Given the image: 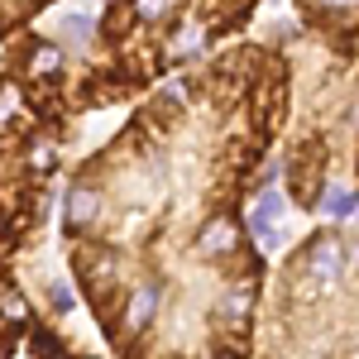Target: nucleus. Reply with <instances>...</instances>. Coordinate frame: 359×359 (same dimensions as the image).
Listing matches in <instances>:
<instances>
[{
    "label": "nucleus",
    "instance_id": "obj_2",
    "mask_svg": "<svg viewBox=\"0 0 359 359\" xmlns=\"http://www.w3.org/2000/svg\"><path fill=\"white\" fill-rule=\"evenodd\" d=\"M264 0H106L77 72V115L135 106L158 82L249 39Z\"/></svg>",
    "mask_w": 359,
    "mask_h": 359
},
{
    "label": "nucleus",
    "instance_id": "obj_6",
    "mask_svg": "<svg viewBox=\"0 0 359 359\" xmlns=\"http://www.w3.org/2000/svg\"><path fill=\"white\" fill-rule=\"evenodd\" d=\"M283 211H287V196L278 192V187H259L254 192V211H249V235H254V245L259 254L269 259V254H283Z\"/></svg>",
    "mask_w": 359,
    "mask_h": 359
},
{
    "label": "nucleus",
    "instance_id": "obj_1",
    "mask_svg": "<svg viewBox=\"0 0 359 359\" xmlns=\"http://www.w3.org/2000/svg\"><path fill=\"white\" fill-rule=\"evenodd\" d=\"M292 111V57L249 34L139 96L67 172L57 240L115 359H254L269 259L249 201Z\"/></svg>",
    "mask_w": 359,
    "mask_h": 359
},
{
    "label": "nucleus",
    "instance_id": "obj_7",
    "mask_svg": "<svg viewBox=\"0 0 359 359\" xmlns=\"http://www.w3.org/2000/svg\"><path fill=\"white\" fill-rule=\"evenodd\" d=\"M57 0H0V43L20 39L25 29L39 25V15H48Z\"/></svg>",
    "mask_w": 359,
    "mask_h": 359
},
{
    "label": "nucleus",
    "instance_id": "obj_3",
    "mask_svg": "<svg viewBox=\"0 0 359 359\" xmlns=\"http://www.w3.org/2000/svg\"><path fill=\"white\" fill-rule=\"evenodd\" d=\"M254 359H359V240L311 230L283 259L273 302L259 311Z\"/></svg>",
    "mask_w": 359,
    "mask_h": 359
},
{
    "label": "nucleus",
    "instance_id": "obj_4",
    "mask_svg": "<svg viewBox=\"0 0 359 359\" xmlns=\"http://www.w3.org/2000/svg\"><path fill=\"white\" fill-rule=\"evenodd\" d=\"M283 48L292 57V111L283 130V177L287 201L316 216L331 187L350 172L359 135V62H340L321 43H311L302 29L292 34L273 25Z\"/></svg>",
    "mask_w": 359,
    "mask_h": 359
},
{
    "label": "nucleus",
    "instance_id": "obj_8",
    "mask_svg": "<svg viewBox=\"0 0 359 359\" xmlns=\"http://www.w3.org/2000/svg\"><path fill=\"white\" fill-rule=\"evenodd\" d=\"M350 187L359 192V135H355V158H350Z\"/></svg>",
    "mask_w": 359,
    "mask_h": 359
},
{
    "label": "nucleus",
    "instance_id": "obj_5",
    "mask_svg": "<svg viewBox=\"0 0 359 359\" xmlns=\"http://www.w3.org/2000/svg\"><path fill=\"white\" fill-rule=\"evenodd\" d=\"M292 20L311 43L340 62H359V0H287Z\"/></svg>",
    "mask_w": 359,
    "mask_h": 359
}]
</instances>
